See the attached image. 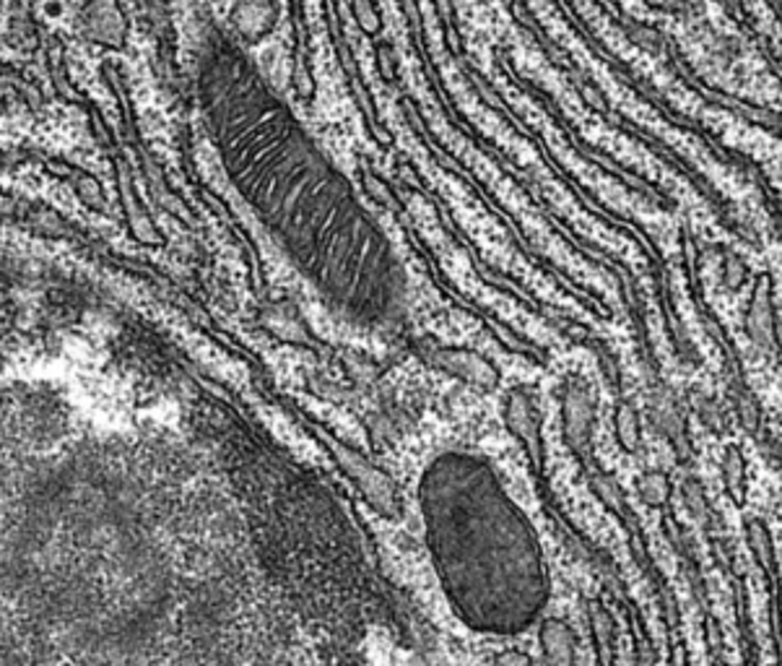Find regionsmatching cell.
<instances>
[{"label": "cell", "mask_w": 782, "mask_h": 666, "mask_svg": "<svg viewBox=\"0 0 782 666\" xmlns=\"http://www.w3.org/2000/svg\"><path fill=\"white\" fill-rule=\"evenodd\" d=\"M351 13L353 22H357V26L367 37L377 39L385 32V18L377 0H351Z\"/></svg>", "instance_id": "ac0fdd59"}, {"label": "cell", "mask_w": 782, "mask_h": 666, "mask_svg": "<svg viewBox=\"0 0 782 666\" xmlns=\"http://www.w3.org/2000/svg\"><path fill=\"white\" fill-rule=\"evenodd\" d=\"M744 331L757 355L774 357L780 351V316L772 271H759L754 276L744 312Z\"/></svg>", "instance_id": "5b68a950"}, {"label": "cell", "mask_w": 782, "mask_h": 666, "mask_svg": "<svg viewBox=\"0 0 782 666\" xmlns=\"http://www.w3.org/2000/svg\"><path fill=\"white\" fill-rule=\"evenodd\" d=\"M84 35L91 42L104 45V48L120 50L125 45V35H128V22L125 13L120 9L117 0H89L82 16Z\"/></svg>", "instance_id": "9c48e42d"}, {"label": "cell", "mask_w": 782, "mask_h": 666, "mask_svg": "<svg viewBox=\"0 0 782 666\" xmlns=\"http://www.w3.org/2000/svg\"><path fill=\"white\" fill-rule=\"evenodd\" d=\"M421 542L439 596L479 638H520L546 617L549 557L502 471L471 448L437 451L417 482Z\"/></svg>", "instance_id": "7a4b0ae2"}, {"label": "cell", "mask_w": 782, "mask_h": 666, "mask_svg": "<svg viewBox=\"0 0 782 666\" xmlns=\"http://www.w3.org/2000/svg\"><path fill=\"white\" fill-rule=\"evenodd\" d=\"M650 422L653 428L658 430V435H663V441L671 445L677 461L690 469L694 458V445H692V432L690 422H686L684 406L673 393L660 391L655 393L650 402Z\"/></svg>", "instance_id": "ba28073f"}, {"label": "cell", "mask_w": 782, "mask_h": 666, "mask_svg": "<svg viewBox=\"0 0 782 666\" xmlns=\"http://www.w3.org/2000/svg\"><path fill=\"white\" fill-rule=\"evenodd\" d=\"M720 479L731 505L736 510H746L748 505V461L738 443H728L720 458Z\"/></svg>", "instance_id": "7c38bea8"}, {"label": "cell", "mask_w": 782, "mask_h": 666, "mask_svg": "<svg viewBox=\"0 0 782 666\" xmlns=\"http://www.w3.org/2000/svg\"><path fill=\"white\" fill-rule=\"evenodd\" d=\"M486 666H536V658H533L531 651L520 649V645H510V649L497 651Z\"/></svg>", "instance_id": "ffe728a7"}, {"label": "cell", "mask_w": 782, "mask_h": 666, "mask_svg": "<svg viewBox=\"0 0 782 666\" xmlns=\"http://www.w3.org/2000/svg\"><path fill=\"white\" fill-rule=\"evenodd\" d=\"M281 18L278 0H234L229 9V37L239 48H256L276 32Z\"/></svg>", "instance_id": "52a82bcc"}, {"label": "cell", "mask_w": 782, "mask_h": 666, "mask_svg": "<svg viewBox=\"0 0 782 666\" xmlns=\"http://www.w3.org/2000/svg\"><path fill=\"white\" fill-rule=\"evenodd\" d=\"M681 497H684L686 510L697 521L702 529H705L707 536L720 534L723 531V521H720V513L715 510V505L707 497L705 484L699 482L697 474H686L681 479Z\"/></svg>", "instance_id": "4fadbf2b"}, {"label": "cell", "mask_w": 782, "mask_h": 666, "mask_svg": "<svg viewBox=\"0 0 782 666\" xmlns=\"http://www.w3.org/2000/svg\"><path fill=\"white\" fill-rule=\"evenodd\" d=\"M613 437L626 456H637L643 451V417H640L637 404L626 398L624 393L613 406Z\"/></svg>", "instance_id": "5bb4252c"}, {"label": "cell", "mask_w": 782, "mask_h": 666, "mask_svg": "<svg viewBox=\"0 0 782 666\" xmlns=\"http://www.w3.org/2000/svg\"><path fill=\"white\" fill-rule=\"evenodd\" d=\"M720 279H723V286L731 295H738L748 284V279H752V269H748L746 258L736 250L725 248L723 263H720Z\"/></svg>", "instance_id": "2e32d148"}, {"label": "cell", "mask_w": 782, "mask_h": 666, "mask_svg": "<svg viewBox=\"0 0 782 666\" xmlns=\"http://www.w3.org/2000/svg\"><path fill=\"white\" fill-rule=\"evenodd\" d=\"M426 362L434 370L445 372V375L456 378V381L479 391H494L502 381V372H499L497 365L489 357L481 355V351L468 349V346H434V349H430Z\"/></svg>", "instance_id": "8992f818"}, {"label": "cell", "mask_w": 782, "mask_h": 666, "mask_svg": "<svg viewBox=\"0 0 782 666\" xmlns=\"http://www.w3.org/2000/svg\"><path fill=\"white\" fill-rule=\"evenodd\" d=\"M561 443L578 461L580 474L596 464V393L585 375L570 372L561 378L559 391Z\"/></svg>", "instance_id": "277c9868"}, {"label": "cell", "mask_w": 782, "mask_h": 666, "mask_svg": "<svg viewBox=\"0 0 782 666\" xmlns=\"http://www.w3.org/2000/svg\"><path fill=\"white\" fill-rule=\"evenodd\" d=\"M585 615L591 625L593 649H596V666H617V617L600 599H585Z\"/></svg>", "instance_id": "8fae6325"}, {"label": "cell", "mask_w": 782, "mask_h": 666, "mask_svg": "<svg viewBox=\"0 0 782 666\" xmlns=\"http://www.w3.org/2000/svg\"><path fill=\"white\" fill-rule=\"evenodd\" d=\"M578 630L567 617L546 615L538 622V645L544 666H578Z\"/></svg>", "instance_id": "30bf717a"}, {"label": "cell", "mask_w": 782, "mask_h": 666, "mask_svg": "<svg viewBox=\"0 0 782 666\" xmlns=\"http://www.w3.org/2000/svg\"><path fill=\"white\" fill-rule=\"evenodd\" d=\"M374 60H377V73L385 84L398 82V55L390 42L374 45Z\"/></svg>", "instance_id": "d6986e66"}, {"label": "cell", "mask_w": 782, "mask_h": 666, "mask_svg": "<svg viewBox=\"0 0 782 666\" xmlns=\"http://www.w3.org/2000/svg\"><path fill=\"white\" fill-rule=\"evenodd\" d=\"M502 422L514 441L523 448L527 466H531L533 482H536V490L541 499H544V510L549 516V521L557 531L567 550L572 552L574 559L585 565L598 581L604 585H611L621 581L617 563H613L611 555H606L604 547L591 542V536L585 534L583 529H578L570 521L564 510H561L557 495H554L549 474H546V443H544V419H541V406L536 398V391L531 385H512L510 391L505 393L502 402Z\"/></svg>", "instance_id": "3957f363"}, {"label": "cell", "mask_w": 782, "mask_h": 666, "mask_svg": "<svg viewBox=\"0 0 782 666\" xmlns=\"http://www.w3.org/2000/svg\"><path fill=\"white\" fill-rule=\"evenodd\" d=\"M692 409H694V415L699 417V422L705 424L710 432H715V435H720V432L728 430L725 409L720 406L718 398L707 396V393H697V396H692Z\"/></svg>", "instance_id": "e0dca14e"}, {"label": "cell", "mask_w": 782, "mask_h": 666, "mask_svg": "<svg viewBox=\"0 0 782 666\" xmlns=\"http://www.w3.org/2000/svg\"><path fill=\"white\" fill-rule=\"evenodd\" d=\"M634 490H637L640 503H643L645 508L663 513L671 508L677 482H673L671 471L653 466V469H645L643 474L634 479Z\"/></svg>", "instance_id": "9a60e30c"}, {"label": "cell", "mask_w": 782, "mask_h": 666, "mask_svg": "<svg viewBox=\"0 0 782 666\" xmlns=\"http://www.w3.org/2000/svg\"><path fill=\"white\" fill-rule=\"evenodd\" d=\"M780 133H782V131H780Z\"/></svg>", "instance_id": "44dd1931"}, {"label": "cell", "mask_w": 782, "mask_h": 666, "mask_svg": "<svg viewBox=\"0 0 782 666\" xmlns=\"http://www.w3.org/2000/svg\"><path fill=\"white\" fill-rule=\"evenodd\" d=\"M198 99L232 188L320 303L353 329L404 325L411 292L393 239L351 177L224 32H213L200 52Z\"/></svg>", "instance_id": "6da1fadb"}]
</instances>
